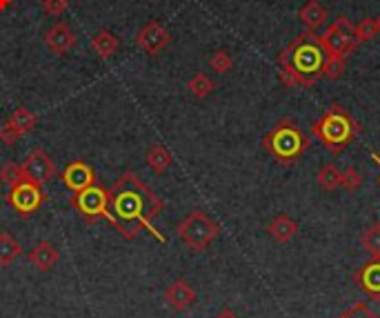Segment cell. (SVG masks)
I'll use <instances>...</instances> for the list:
<instances>
[{
    "label": "cell",
    "mask_w": 380,
    "mask_h": 318,
    "mask_svg": "<svg viewBox=\"0 0 380 318\" xmlns=\"http://www.w3.org/2000/svg\"><path fill=\"white\" fill-rule=\"evenodd\" d=\"M376 23H378V34H380V16L376 18Z\"/></svg>",
    "instance_id": "obj_36"
},
{
    "label": "cell",
    "mask_w": 380,
    "mask_h": 318,
    "mask_svg": "<svg viewBox=\"0 0 380 318\" xmlns=\"http://www.w3.org/2000/svg\"><path fill=\"white\" fill-rule=\"evenodd\" d=\"M309 147L307 136L291 118H280L272 132L262 138V149L280 165H293L300 160Z\"/></svg>",
    "instance_id": "obj_4"
},
{
    "label": "cell",
    "mask_w": 380,
    "mask_h": 318,
    "mask_svg": "<svg viewBox=\"0 0 380 318\" xmlns=\"http://www.w3.org/2000/svg\"><path fill=\"white\" fill-rule=\"evenodd\" d=\"M187 89H189V94L194 96V98H207V96L214 91V80L201 72L187 82Z\"/></svg>",
    "instance_id": "obj_24"
},
{
    "label": "cell",
    "mask_w": 380,
    "mask_h": 318,
    "mask_svg": "<svg viewBox=\"0 0 380 318\" xmlns=\"http://www.w3.org/2000/svg\"><path fill=\"white\" fill-rule=\"evenodd\" d=\"M232 65H234V61H232L227 49H218V51L211 53V58H209V67L214 69L216 74H227L232 69Z\"/></svg>",
    "instance_id": "obj_28"
},
{
    "label": "cell",
    "mask_w": 380,
    "mask_h": 318,
    "mask_svg": "<svg viewBox=\"0 0 380 318\" xmlns=\"http://www.w3.org/2000/svg\"><path fill=\"white\" fill-rule=\"evenodd\" d=\"M36 122H38V118H36L27 107H18L16 112H13V114L7 118V125H9L13 132H16L18 136L30 134V132L36 127Z\"/></svg>",
    "instance_id": "obj_20"
},
{
    "label": "cell",
    "mask_w": 380,
    "mask_h": 318,
    "mask_svg": "<svg viewBox=\"0 0 380 318\" xmlns=\"http://www.w3.org/2000/svg\"><path fill=\"white\" fill-rule=\"evenodd\" d=\"M267 231H270V236L276 243H289L296 238V234H298V223L287 214H278L270 223V227H267Z\"/></svg>",
    "instance_id": "obj_17"
},
{
    "label": "cell",
    "mask_w": 380,
    "mask_h": 318,
    "mask_svg": "<svg viewBox=\"0 0 380 318\" xmlns=\"http://www.w3.org/2000/svg\"><path fill=\"white\" fill-rule=\"evenodd\" d=\"M40 187L42 185L32 183L25 178V181H20L18 185H13L9 189V205L25 218L36 214L42 207V203H45V191H42Z\"/></svg>",
    "instance_id": "obj_7"
},
{
    "label": "cell",
    "mask_w": 380,
    "mask_h": 318,
    "mask_svg": "<svg viewBox=\"0 0 380 318\" xmlns=\"http://www.w3.org/2000/svg\"><path fill=\"white\" fill-rule=\"evenodd\" d=\"M18 134L16 132H13L9 125H7V122H5V125H0V143H5V145H13V143H16L18 141Z\"/></svg>",
    "instance_id": "obj_32"
},
{
    "label": "cell",
    "mask_w": 380,
    "mask_h": 318,
    "mask_svg": "<svg viewBox=\"0 0 380 318\" xmlns=\"http://www.w3.org/2000/svg\"><path fill=\"white\" fill-rule=\"evenodd\" d=\"M351 36H354V40L360 45V43H369V40H374L378 36V23L376 18H369L365 16L360 23L354 25V32H351Z\"/></svg>",
    "instance_id": "obj_23"
},
{
    "label": "cell",
    "mask_w": 380,
    "mask_h": 318,
    "mask_svg": "<svg viewBox=\"0 0 380 318\" xmlns=\"http://www.w3.org/2000/svg\"><path fill=\"white\" fill-rule=\"evenodd\" d=\"M23 256V245L9 231H0V267H9Z\"/></svg>",
    "instance_id": "obj_19"
},
{
    "label": "cell",
    "mask_w": 380,
    "mask_h": 318,
    "mask_svg": "<svg viewBox=\"0 0 380 318\" xmlns=\"http://www.w3.org/2000/svg\"><path fill=\"white\" fill-rule=\"evenodd\" d=\"M91 47H94V51L101 58H111L116 53V49H118V40H116V36L111 34V32L103 30V32H98L91 38Z\"/></svg>",
    "instance_id": "obj_21"
},
{
    "label": "cell",
    "mask_w": 380,
    "mask_h": 318,
    "mask_svg": "<svg viewBox=\"0 0 380 318\" xmlns=\"http://www.w3.org/2000/svg\"><path fill=\"white\" fill-rule=\"evenodd\" d=\"M11 5V0H0V11H5Z\"/></svg>",
    "instance_id": "obj_34"
},
{
    "label": "cell",
    "mask_w": 380,
    "mask_h": 318,
    "mask_svg": "<svg viewBox=\"0 0 380 318\" xmlns=\"http://www.w3.org/2000/svg\"><path fill=\"white\" fill-rule=\"evenodd\" d=\"M72 205L89 220V223H94L98 218H105L107 216V189L91 185L82 191H76L72 196Z\"/></svg>",
    "instance_id": "obj_8"
},
{
    "label": "cell",
    "mask_w": 380,
    "mask_h": 318,
    "mask_svg": "<svg viewBox=\"0 0 380 318\" xmlns=\"http://www.w3.org/2000/svg\"><path fill=\"white\" fill-rule=\"evenodd\" d=\"M341 178H343V172L331 163L322 165V167L318 170V174H316V181H318L322 191H336L338 187H341Z\"/></svg>",
    "instance_id": "obj_22"
},
{
    "label": "cell",
    "mask_w": 380,
    "mask_h": 318,
    "mask_svg": "<svg viewBox=\"0 0 380 318\" xmlns=\"http://www.w3.org/2000/svg\"><path fill=\"white\" fill-rule=\"evenodd\" d=\"M169 43H172V34L167 32V27H163L156 20L147 23L136 36V45L143 49L147 56H158L163 49L169 47Z\"/></svg>",
    "instance_id": "obj_9"
},
{
    "label": "cell",
    "mask_w": 380,
    "mask_h": 318,
    "mask_svg": "<svg viewBox=\"0 0 380 318\" xmlns=\"http://www.w3.org/2000/svg\"><path fill=\"white\" fill-rule=\"evenodd\" d=\"M145 163H147V167L153 172V174H165L169 167H172V163H174V158H172V151H169L165 145H160V143H153L149 149H147V154H145Z\"/></svg>",
    "instance_id": "obj_18"
},
{
    "label": "cell",
    "mask_w": 380,
    "mask_h": 318,
    "mask_svg": "<svg viewBox=\"0 0 380 318\" xmlns=\"http://www.w3.org/2000/svg\"><path fill=\"white\" fill-rule=\"evenodd\" d=\"M338 318H380L372 307H367L365 303H356L354 307H349L347 312H343Z\"/></svg>",
    "instance_id": "obj_30"
},
{
    "label": "cell",
    "mask_w": 380,
    "mask_h": 318,
    "mask_svg": "<svg viewBox=\"0 0 380 318\" xmlns=\"http://www.w3.org/2000/svg\"><path fill=\"white\" fill-rule=\"evenodd\" d=\"M354 32V25L347 16H338L334 25L327 27V32L318 36L320 47L325 51V56H343L347 58L349 53H354V49L358 47V43L351 36Z\"/></svg>",
    "instance_id": "obj_6"
},
{
    "label": "cell",
    "mask_w": 380,
    "mask_h": 318,
    "mask_svg": "<svg viewBox=\"0 0 380 318\" xmlns=\"http://www.w3.org/2000/svg\"><path fill=\"white\" fill-rule=\"evenodd\" d=\"M362 185V176L356 167H347L343 172V178H341V187L347 191V193H354L358 191V187Z\"/></svg>",
    "instance_id": "obj_29"
},
{
    "label": "cell",
    "mask_w": 380,
    "mask_h": 318,
    "mask_svg": "<svg viewBox=\"0 0 380 318\" xmlns=\"http://www.w3.org/2000/svg\"><path fill=\"white\" fill-rule=\"evenodd\" d=\"M298 18L309 32H316V30H320L322 25H325L327 9L320 5V0H307V3L298 11Z\"/></svg>",
    "instance_id": "obj_16"
},
{
    "label": "cell",
    "mask_w": 380,
    "mask_h": 318,
    "mask_svg": "<svg viewBox=\"0 0 380 318\" xmlns=\"http://www.w3.org/2000/svg\"><path fill=\"white\" fill-rule=\"evenodd\" d=\"M356 285L372 298H380V258H372L354 274Z\"/></svg>",
    "instance_id": "obj_14"
},
{
    "label": "cell",
    "mask_w": 380,
    "mask_h": 318,
    "mask_svg": "<svg viewBox=\"0 0 380 318\" xmlns=\"http://www.w3.org/2000/svg\"><path fill=\"white\" fill-rule=\"evenodd\" d=\"M63 183L67 185L69 191L76 193V191H82V189L96 185V174L91 170V165H87L84 160H74L65 167Z\"/></svg>",
    "instance_id": "obj_11"
},
{
    "label": "cell",
    "mask_w": 380,
    "mask_h": 318,
    "mask_svg": "<svg viewBox=\"0 0 380 318\" xmlns=\"http://www.w3.org/2000/svg\"><path fill=\"white\" fill-rule=\"evenodd\" d=\"M287 58L298 78V87H314L322 76V63H325L318 34L307 30L296 36L287 47Z\"/></svg>",
    "instance_id": "obj_2"
},
{
    "label": "cell",
    "mask_w": 380,
    "mask_h": 318,
    "mask_svg": "<svg viewBox=\"0 0 380 318\" xmlns=\"http://www.w3.org/2000/svg\"><path fill=\"white\" fill-rule=\"evenodd\" d=\"M67 7H69L67 0H42V11H45L47 16H53V18L63 16V13L67 11Z\"/></svg>",
    "instance_id": "obj_31"
},
{
    "label": "cell",
    "mask_w": 380,
    "mask_h": 318,
    "mask_svg": "<svg viewBox=\"0 0 380 318\" xmlns=\"http://www.w3.org/2000/svg\"><path fill=\"white\" fill-rule=\"evenodd\" d=\"M360 245L372 254V258H380V223H374L362 231Z\"/></svg>",
    "instance_id": "obj_25"
},
{
    "label": "cell",
    "mask_w": 380,
    "mask_h": 318,
    "mask_svg": "<svg viewBox=\"0 0 380 318\" xmlns=\"http://www.w3.org/2000/svg\"><path fill=\"white\" fill-rule=\"evenodd\" d=\"M372 158L376 160V165H378V167H380V156L376 154V151H372Z\"/></svg>",
    "instance_id": "obj_35"
},
{
    "label": "cell",
    "mask_w": 380,
    "mask_h": 318,
    "mask_svg": "<svg viewBox=\"0 0 380 318\" xmlns=\"http://www.w3.org/2000/svg\"><path fill=\"white\" fill-rule=\"evenodd\" d=\"M220 234L218 223H214L205 212H191L178 225V236L194 252H205L216 236Z\"/></svg>",
    "instance_id": "obj_5"
},
{
    "label": "cell",
    "mask_w": 380,
    "mask_h": 318,
    "mask_svg": "<svg viewBox=\"0 0 380 318\" xmlns=\"http://www.w3.org/2000/svg\"><path fill=\"white\" fill-rule=\"evenodd\" d=\"M347 58L343 56H325V63H322V78L327 80H338L345 72Z\"/></svg>",
    "instance_id": "obj_26"
},
{
    "label": "cell",
    "mask_w": 380,
    "mask_h": 318,
    "mask_svg": "<svg viewBox=\"0 0 380 318\" xmlns=\"http://www.w3.org/2000/svg\"><path fill=\"white\" fill-rule=\"evenodd\" d=\"M20 181H25V172H23V165L16 163H7L3 170H0V183H5L9 189L13 185H18Z\"/></svg>",
    "instance_id": "obj_27"
},
{
    "label": "cell",
    "mask_w": 380,
    "mask_h": 318,
    "mask_svg": "<svg viewBox=\"0 0 380 318\" xmlns=\"http://www.w3.org/2000/svg\"><path fill=\"white\" fill-rule=\"evenodd\" d=\"M360 132L358 122L351 118V114L341 105H329L314 125H312V134L318 138V141L325 145L334 154H341V151L351 145V141L356 138V134Z\"/></svg>",
    "instance_id": "obj_3"
},
{
    "label": "cell",
    "mask_w": 380,
    "mask_h": 318,
    "mask_svg": "<svg viewBox=\"0 0 380 318\" xmlns=\"http://www.w3.org/2000/svg\"><path fill=\"white\" fill-rule=\"evenodd\" d=\"M45 45L51 53L63 56V53L72 51L76 47V34L67 23H56L45 32Z\"/></svg>",
    "instance_id": "obj_12"
},
{
    "label": "cell",
    "mask_w": 380,
    "mask_h": 318,
    "mask_svg": "<svg viewBox=\"0 0 380 318\" xmlns=\"http://www.w3.org/2000/svg\"><path fill=\"white\" fill-rule=\"evenodd\" d=\"M214 318H241V316H236V314H234L232 310H222V312H218V314H216Z\"/></svg>",
    "instance_id": "obj_33"
},
{
    "label": "cell",
    "mask_w": 380,
    "mask_h": 318,
    "mask_svg": "<svg viewBox=\"0 0 380 318\" xmlns=\"http://www.w3.org/2000/svg\"><path fill=\"white\" fill-rule=\"evenodd\" d=\"M165 303L176 312H185L196 303V292L185 279H176L165 289Z\"/></svg>",
    "instance_id": "obj_13"
},
{
    "label": "cell",
    "mask_w": 380,
    "mask_h": 318,
    "mask_svg": "<svg viewBox=\"0 0 380 318\" xmlns=\"http://www.w3.org/2000/svg\"><path fill=\"white\" fill-rule=\"evenodd\" d=\"M163 201L134 172H125L107 191V220L125 238H136L140 231H151L160 243L165 238L153 231L151 220L163 212Z\"/></svg>",
    "instance_id": "obj_1"
},
{
    "label": "cell",
    "mask_w": 380,
    "mask_h": 318,
    "mask_svg": "<svg viewBox=\"0 0 380 318\" xmlns=\"http://www.w3.org/2000/svg\"><path fill=\"white\" fill-rule=\"evenodd\" d=\"M23 172H25V178L32 183H38V185H45L49 183L51 178L56 176V163L49 158L47 151L42 149H34L27 160L23 163Z\"/></svg>",
    "instance_id": "obj_10"
},
{
    "label": "cell",
    "mask_w": 380,
    "mask_h": 318,
    "mask_svg": "<svg viewBox=\"0 0 380 318\" xmlns=\"http://www.w3.org/2000/svg\"><path fill=\"white\" fill-rule=\"evenodd\" d=\"M58 260H61V254L49 241H40L30 250V262L40 272H49Z\"/></svg>",
    "instance_id": "obj_15"
}]
</instances>
